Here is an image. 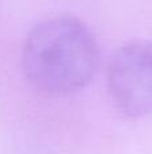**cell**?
I'll return each instance as SVG.
<instances>
[{
  "label": "cell",
  "instance_id": "6da1fadb",
  "mask_svg": "<svg viewBox=\"0 0 152 154\" xmlns=\"http://www.w3.org/2000/svg\"><path fill=\"white\" fill-rule=\"evenodd\" d=\"M98 65V46L90 30L73 16H55L30 31L22 66L30 84L53 96L77 92Z\"/></svg>",
  "mask_w": 152,
  "mask_h": 154
},
{
  "label": "cell",
  "instance_id": "7a4b0ae2",
  "mask_svg": "<svg viewBox=\"0 0 152 154\" xmlns=\"http://www.w3.org/2000/svg\"><path fill=\"white\" fill-rule=\"evenodd\" d=\"M108 88L115 107L127 118L152 115V42L131 41L109 64Z\"/></svg>",
  "mask_w": 152,
  "mask_h": 154
}]
</instances>
